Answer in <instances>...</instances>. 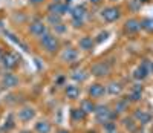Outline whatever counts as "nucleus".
<instances>
[{"instance_id": "1", "label": "nucleus", "mask_w": 153, "mask_h": 133, "mask_svg": "<svg viewBox=\"0 0 153 133\" xmlns=\"http://www.w3.org/2000/svg\"><path fill=\"white\" fill-rule=\"evenodd\" d=\"M37 46L40 48L42 52H45V54L49 55V57L58 55V52H60L61 48H63L60 37L55 35L52 31H49L48 34H45L43 37L38 38V40H37Z\"/></svg>"}, {"instance_id": "2", "label": "nucleus", "mask_w": 153, "mask_h": 133, "mask_svg": "<svg viewBox=\"0 0 153 133\" xmlns=\"http://www.w3.org/2000/svg\"><path fill=\"white\" fill-rule=\"evenodd\" d=\"M14 113H16L19 126H22V127H28L31 123H34L35 119L38 118V109H37V106L35 104H31V103L22 104L20 107H17L14 110Z\"/></svg>"}, {"instance_id": "3", "label": "nucleus", "mask_w": 153, "mask_h": 133, "mask_svg": "<svg viewBox=\"0 0 153 133\" xmlns=\"http://www.w3.org/2000/svg\"><path fill=\"white\" fill-rule=\"evenodd\" d=\"M92 118H94V124L101 127V126H103L104 123H107V121H120L121 116L112 109V106L100 101L98 106H97L95 113L92 115Z\"/></svg>"}, {"instance_id": "4", "label": "nucleus", "mask_w": 153, "mask_h": 133, "mask_svg": "<svg viewBox=\"0 0 153 133\" xmlns=\"http://www.w3.org/2000/svg\"><path fill=\"white\" fill-rule=\"evenodd\" d=\"M58 61L63 66H68L69 69L76 64H80V49L72 45L63 46L61 51L58 52Z\"/></svg>"}, {"instance_id": "5", "label": "nucleus", "mask_w": 153, "mask_h": 133, "mask_svg": "<svg viewBox=\"0 0 153 133\" xmlns=\"http://www.w3.org/2000/svg\"><path fill=\"white\" fill-rule=\"evenodd\" d=\"M49 31H51L49 25L45 22V19H40V17L31 19L29 23L26 25V32L34 40H38L40 37H43L45 34H48Z\"/></svg>"}, {"instance_id": "6", "label": "nucleus", "mask_w": 153, "mask_h": 133, "mask_svg": "<svg viewBox=\"0 0 153 133\" xmlns=\"http://www.w3.org/2000/svg\"><path fill=\"white\" fill-rule=\"evenodd\" d=\"M89 119V115L80 107L78 103L76 104H72L69 107V124H71V129H80L83 127Z\"/></svg>"}, {"instance_id": "7", "label": "nucleus", "mask_w": 153, "mask_h": 133, "mask_svg": "<svg viewBox=\"0 0 153 133\" xmlns=\"http://www.w3.org/2000/svg\"><path fill=\"white\" fill-rule=\"evenodd\" d=\"M22 86V78L17 72H2L0 75V89L9 92L16 90Z\"/></svg>"}, {"instance_id": "8", "label": "nucleus", "mask_w": 153, "mask_h": 133, "mask_svg": "<svg viewBox=\"0 0 153 133\" xmlns=\"http://www.w3.org/2000/svg\"><path fill=\"white\" fill-rule=\"evenodd\" d=\"M20 63L22 60L14 51H6L2 61H0V69H2V72H17Z\"/></svg>"}, {"instance_id": "9", "label": "nucleus", "mask_w": 153, "mask_h": 133, "mask_svg": "<svg viewBox=\"0 0 153 133\" xmlns=\"http://www.w3.org/2000/svg\"><path fill=\"white\" fill-rule=\"evenodd\" d=\"M89 72H91V77H94L95 80H104L112 74V64L106 60H100L91 64L89 68Z\"/></svg>"}, {"instance_id": "10", "label": "nucleus", "mask_w": 153, "mask_h": 133, "mask_svg": "<svg viewBox=\"0 0 153 133\" xmlns=\"http://www.w3.org/2000/svg\"><path fill=\"white\" fill-rule=\"evenodd\" d=\"M61 95L68 103L71 104H76L80 100H81V95H83V89L80 84L76 83H66V86L61 89Z\"/></svg>"}, {"instance_id": "11", "label": "nucleus", "mask_w": 153, "mask_h": 133, "mask_svg": "<svg viewBox=\"0 0 153 133\" xmlns=\"http://www.w3.org/2000/svg\"><path fill=\"white\" fill-rule=\"evenodd\" d=\"M68 78L71 80L72 83H76V84L81 86V84L87 83V80L91 78V72H89V69L83 68V66H80V64H76V66H74V68L69 69Z\"/></svg>"}, {"instance_id": "12", "label": "nucleus", "mask_w": 153, "mask_h": 133, "mask_svg": "<svg viewBox=\"0 0 153 133\" xmlns=\"http://www.w3.org/2000/svg\"><path fill=\"white\" fill-rule=\"evenodd\" d=\"M107 95V90H106V84L103 81H100V80H97V81H92L91 84L87 86L86 89V97L92 98L95 101H101L104 97Z\"/></svg>"}, {"instance_id": "13", "label": "nucleus", "mask_w": 153, "mask_h": 133, "mask_svg": "<svg viewBox=\"0 0 153 133\" xmlns=\"http://www.w3.org/2000/svg\"><path fill=\"white\" fill-rule=\"evenodd\" d=\"M55 124L49 116H38L32 123L34 133H54Z\"/></svg>"}, {"instance_id": "14", "label": "nucleus", "mask_w": 153, "mask_h": 133, "mask_svg": "<svg viewBox=\"0 0 153 133\" xmlns=\"http://www.w3.org/2000/svg\"><path fill=\"white\" fill-rule=\"evenodd\" d=\"M150 66H152V60L144 58L141 61V64L136 66V68L133 69L132 78L135 80V81H138V83H144L146 80L149 78V75H150Z\"/></svg>"}, {"instance_id": "15", "label": "nucleus", "mask_w": 153, "mask_h": 133, "mask_svg": "<svg viewBox=\"0 0 153 133\" xmlns=\"http://www.w3.org/2000/svg\"><path fill=\"white\" fill-rule=\"evenodd\" d=\"M100 16L106 23H115L118 22L123 16L121 12V8L117 6V5H109V6H104L103 9L100 11Z\"/></svg>"}, {"instance_id": "16", "label": "nucleus", "mask_w": 153, "mask_h": 133, "mask_svg": "<svg viewBox=\"0 0 153 133\" xmlns=\"http://www.w3.org/2000/svg\"><path fill=\"white\" fill-rule=\"evenodd\" d=\"M23 97H25V95L22 94V92H19V89L9 90V92H6V95H5V98H3V104L8 106L9 109L16 110L17 107H20L22 104L26 103V101L23 100Z\"/></svg>"}, {"instance_id": "17", "label": "nucleus", "mask_w": 153, "mask_h": 133, "mask_svg": "<svg viewBox=\"0 0 153 133\" xmlns=\"http://www.w3.org/2000/svg\"><path fill=\"white\" fill-rule=\"evenodd\" d=\"M71 12H72V6L65 2H49L46 5V14H58L65 17L66 14L71 16Z\"/></svg>"}, {"instance_id": "18", "label": "nucleus", "mask_w": 153, "mask_h": 133, "mask_svg": "<svg viewBox=\"0 0 153 133\" xmlns=\"http://www.w3.org/2000/svg\"><path fill=\"white\" fill-rule=\"evenodd\" d=\"M76 48L80 49V52H84V54H92L97 48V42L92 35H81L78 38V42H76Z\"/></svg>"}, {"instance_id": "19", "label": "nucleus", "mask_w": 153, "mask_h": 133, "mask_svg": "<svg viewBox=\"0 0 153 133\" xmlns=\"http://www.w3.org/2000/svg\"><path fill=\"white\" fill-rule=\"evenodd\" d=\"M132 116L135 118V121H136L139 126H149V124H152V121H153V115H152V112L147 110V109H135L133 113H132Z\"/></svg>"}, {"instance_id": "20", "label": "nucleus", "mask_w": 153, "mask_h": 133, "mask_svg": "<svg viewBox=\"0 0 153 133\" xmlns=\"http://www.w3.org/2000/svg\"><path fill=\"white\" fill-rule=\"evenodd\" d=\"M139 31H141V20L139 19H127L123 25V32L126 35H136L139 34Z\"/></svg>"}, {"instance_id": "21", "label": "nucleus", "mask_w": 153, "mask_h": 133, "mask_svg": "<svg viewBox=\"0 0 153 133\" xmlns=\"http://www.w3.org/2000/svg\"><path fill=\"white\" fill-rule=\"evenodd\" d=\"M143 94H144V86H143V83H138V81H136V83L130 87V90H129V94L126 95V98L129 100L132 104H136V103H141Z\"/></svg>"}, {"instance_id": "22", "label": "nucleus", "mask_w": 153, "mask_h": 133, "mask_svg": "<svg viewBox=\"0 0 153 133\" xmlns=\"http://www.w3.org/2000/svg\"><path fill=\"white\" fill-rule=\"evenodd\" d=\"M0 129H2L3 133H14V132L19 129V123H17V118H16L14 110H11V112L6 115L5 121H3L2 126H0Z\"/></svg>"}, {"instance_id": "23", "label": "nucleus", "mask_w": 153, "mask_h": 133, "mask_svg": "<svg viewBox=\"0 0 153 133\" xmlns=\"http://www.w3.org/2000/svg\"><path fill=\"white\" fill-rule=\"evenodd\" d=\"M124 84L120 81V80H110V81L106 83V90L109 97H121L124 94Z\"/></svg>"}, {"instance_id": "24", "label": "nucleus", "mask_w": 153, "mask_h": 133, "mask_svg": "<svg viewBox=\"0 0 153 133\" xmlns=\"http://www.w3.org/2000/svg\"><path fill=\"white\" fill-rule=\"evenodd\" d=\"M130 106H132V103L126 97H123V98H117V101H115L113 106H112V109L117 112L120 116H124V115H127V112L130 110Z\"/></svg>"}, {"instance_id": "25", "label": "nucleus", "mask_w": 153, "mask_h": 133, "mask_svg": "<svg viewBox=\"0 0 153 133\" xmlns=\"http://www.w3.org/2000/svg\"><path fill=\"white\" fill-rule=\"evenodd\" d=\"M118 123H121L123 127L129 132V133H138V132H139V127H141V126L135 121V118H133L132 115H130V116H127V115L121 116Z\"/></svg>"}, {"instance_id": "26", "label": "nucleus", "mask_w": 153, "mask_h": 133, "mask_svg": "<svg viewBox=\"0 0 153 133\" xmlns=\"http://www.w3.org/2000/svg\"><path fill=\"white\" fill-rule=\"evenodd\" d=\"M78 106H80V107H81L89 116H92V115L95 113V110H97L98 101H95V100H92V98L86 97V98H81V100L78 101Z\"/></svg>"}, {"instance_id": "27", "label": "nucleus", "mask_w": 153, "mask_h": 133, "mask_svg": "<svg viewBox=\"0 0 153 133\" xmlns=\"http://www.w3.org/2000/svg\"><path fill=\"white\" fill-rule=\"evenodd\" d=\"M87 6L84 5V3H81V5H76V6H72V12H71V17L72 19H83V20H86V17H87Z\"/></svg>"}, {"instance_id": "28", "label": "nucleus", "mask_w": 153, "mask_h": 133, "mask_svg": "<svg viewBox=\"0 0 153 133\" xmlns=\"http://www.w3.org/2000/svg\"><path fill=\"white\" fill-rule=\"evenodd\" d=\"M45 22L49 25V28H54L55 25L65 22V17H61V16H58V14H46V16H45Z\"/></svg>"}, {"instance_id": "29", "label": "nucleus", "mask_w": 153, "mask_h": 133, "mask_svg": "<svg viewBox=\"0 0 153 133\" xmlns=\"http://www.w3.org/2000/svg\"><path fill=\"white\" fill-rule=\"evenodd\" d=\"M101 129H103V133H118L120 132L118 121H107L101 126Z\"/></svg>"}, {"instance_id": "30", "label": "nucleus", "mask_w": 153, "mask_h": 133, "mask_svg": "<svg viewBox=\"0 0 153 133\" xmlns=\"http://www.w3.org/2000/svg\"><path fill=\"white\" fill-rule=\"evenodd\" d=\"M68 29H69V25H68L66 22H61V23L55 25L54 28H51V31H52L55 35H58V37H61V35L68 34Z\"/></svg>"}, {"instance_id": "31", "label": "nucleus", "mask_w": 153, "mask_h": 133, "mask_svg": "<svg viewBox=\"0 0 153 133\" xmlns=\"http://www.w3.org/2000/svg\"><path fill=\"white\" fill-rule=\"evenodd\" d=\"M141 29L147 34H153V17H144L141 19Z\"/></svg>"}, {"instance_id": "32", "label": "nucleus", "mask_w": 153, "mask_h": 133, "mask_svg": "<svg viewBox=\"0 0 153 133\" xmlns=\"http://www.w3.org/2000/svg\"><path fill=\"white\" fill-rule=\"evenodd\" d=\"M74 29H81V28H84V25H86V20H83V19H72L71 17V23H69Z\"/></svg>"}, {"instance_id": "33", "label": "nucleus", "mask_w": 153, "mask_h": 133, "mask_svg": "<svg viewBox=\"0 0 153 133\" xmlns=\"http://www.w3.org/2000/svg\"><path fill=\"white\" fill-rule=\"evenodd\" d=\"M94 38H95L97 45H100V43L106 42V40L109 38V32H107V31H101V32H98V35H97V37H94Z\"/></svg>"}, {"instance_id": "34", "label": "nucleus", "mask_w": 153, "mask_h": 133, "mask_svg": "<svg viewBox=\"0 0 153 133\" xmlns=\"http://www.w3.org/2000/svg\"><path fill=\"white\" fill-rule=\"evenodd\" d=\"M49 0H28V5L32 8H40L43 5H48Z\"/></svg>"}, {"instance_id": "35", "label": "nucleus", "mask_w": 153, "mask_h": 133, "mask_svg": "<svg viewBox=\"0 0 153 133\" xmlns=\"http://www.w3.org/2000/svg\"><path fill=\"white\" fill-rule=\"evenodd\" d=\"M54 133H74V130L71 127H65V126H55Z\"/></svg>"}, {"instance_id": "36", "label": "nucleus", "mask_w": 153, "mask_h": 133, "mask_svg": "<svg viewBox=\"0 0 153 133\" xmlns=\"http://www.w3.org/2000/svg\"><path fill=\"white\" fill-rule=\"evenodd\" d=\"M129 6L133 12H136L139 8H141V0H129Z\"/></svg>"}, {"instance_id": "37", "label": "nucleus", "mask_w": 153, "mask_h": 133, "mask_svg": "<svg viewBox=\"0 0 153 133\" xmlns=\"http://www.w3.org/2000/svg\"><path fill=\"white\" fill-rule=\"evenodd\" d=\"M89 3H91L92 6H103L104 0H89Z\"/></svg>"}, {"instance_id": "38", "label": "nucleus", "mask_w": 153, "mask_h": 133, "mask_svg": "<svg viewBox=\"0 0 153 133\" xmlns=\"http://www.w3.org/2000/svg\"><path fill=\"white\" fill-rule=\"evenodd\" d=\"M16 133H34V130H32V129H28V127H22V129H19Z\"/></svg>"}, {"instance_id": "39", "label": "nucleus", "mask_w": 153, "mask_h": 133, "mask_svg": "<svg viewBox=\"0 0 153 133\" xmlns=\"http://www.w3.org/2000/svg\"><path fill=\"white\" fill-rule=\"evenodd\" d=\"M5 52H6V49H5V46L0 43V61H2V58H3V55H5Z\"/></svg>"}, {"instance_id": "40", "label": "nucleus", "mask_w": 153, "mask_h": 133, "mask_svg": "<svg viewBox=\"0 0 153 133\" xmlns=\"http://www.w3.org/2000/svg\"><path fill=\"white\" fill-rule=\"evenodd\" d=\"M84 133H98V132H97L95 129H86V130H84Z\"/></svg>"}, {"instance_id": "41", "label": "nucleus", "mask_w": 153, "mask_h": 133, "mask_svg": "<svg viewBox=\"0 0 153 133\" xmlns=\"http://www.w3.org/2000/svg\"><path fill=\"white\" fill-rule=\"evenodd\" d=\"M150 74H153V60H152V66H150Z\"/></svg>"}, {"instance_id": "42", "label": "nucleus", "mask_w": 153, "mask_h": 133, "mask_svg": "<svg viewBox=\"0 0 153 133\" xmlns=\"http://www.w3.org/2000/svg\"><path fill=\"white\" fill-rule=\"evenodd\" d=\"M49 2H63V0H49Z\"/></svg>"}, {"instance_id": "43", "label": "nucleus", "mask_w": 153, "mask_h": 133, "mask_svg": "<svg viewBox=\"0 0 153 133\" xmlns=\"http://www.w3.org/2000/svg\"><path fill=\"white\" fill-rule=\"evenodd\" d=\"M109 2H118V0H109Z\"/></svg>"}, {"instance_id": "44", "label": "nucleus", "mask_w": 153, "mask_h": 133, "mask_svg": "<svg viewBox=\"0 0 153 133\" xmlns=\"http://www.w3.org/2000/svg\"><path fill=\"white\" fill-rule=\"evenodd\" d=\"M0 75H2V69H0Z\"/></svg>"}, {"instance_id": "45", "label": "nucleus", "mask_w": 153, "mask_h": 133, "mask_svg": "<svg viewBox=\"0 0 153 133\" xmlns=\"http://www.w3.org/2000/svg\"><path fill=\"white\" fill-rule=\"evenodd\" d=\"M0 133H3V132H2V129H0Z\"/></svg>"}, {"instance_id": "46", "label": "nucleus", "mask_w": 153, "mask_h": 133, "mask_svg": "<svg viewBox=\"0 0 153 133\" xmlns=\"http://www.w3.org/2000/svg\"><path fill=\"white\" fill-rule=\"evenodd\" d=\"M118 133H120V132H118Z\"/></svg>"}]
</instances>
